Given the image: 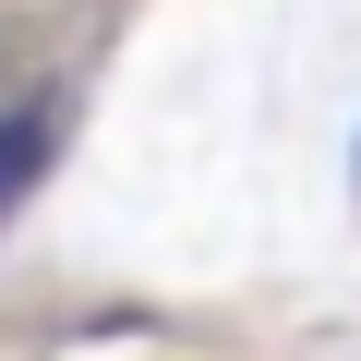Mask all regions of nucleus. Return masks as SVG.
<instances>
[{"label":"nucleus","instance_id":"1","mask_svg":"<svg viewBox=\"0 0 361 361\" xmlns=\"http://www.w3.org/2000/svg\"><path fill=\"white\" fill-rule=\"evenodd\" d=\"M49 145H61V109L25 97V109H0V217H13L37 180H49Z\"/></svg>","mask_w":361,"mask_h":361}]
</instances>
